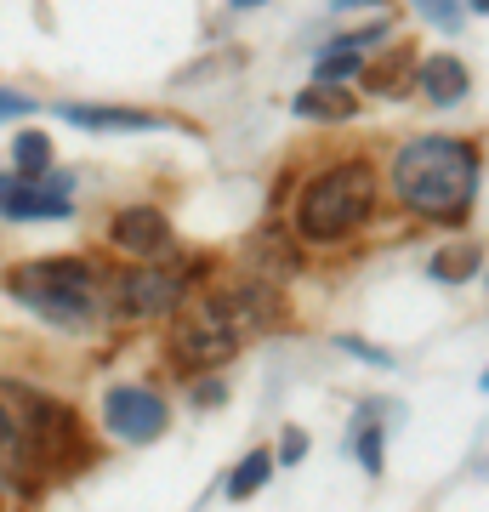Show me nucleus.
I'll use <instances>...</instances> for the list:
<instances>
[{
	"label": "nucleus",
	"instance_id": "nucleus-1",
	"mask_svg": "<svg viewBox=\"0 0 489 512\" xmlns=\"http://www.w3.org/2000/svg\"><path fill=\"white\" fill-rule=\"evenodd\" d=\"M86 461L80 421L69 404L46 399L23 382H0V490H40V478H63Z\"/></svg>",
	"mask_w": 489,
	"mask_h": 512
},
{
	"label": "nucleus",
	"instance_id": "nucleus-2",
	"mask_svg": "<svg viewBox=\"0 0 489 512\" xmlns=\"http://www.w3.org/2000/svg\"><path fill=\"white\" fill-rule=\"evenodd\" d=\"M273 319H279V302H273L268 285H228V291L182 296L171 348H177L182 365L211 370V365H228L239 348H251Z\"/></svg>",
	"mask_w": 489,
	"mask_h": 512
},
{
	"label": "nucleus",
	"instance_id": "nucleus-3",
	"mask_svg": "<svg viewBox=\"0 0 489 512\" xmlns=\"http://www.w3.org/2000/svg\"><path fill=\"white\" fill-rule=\"evenodd\" d=\"M393 194L416 217L461 222L478 200V143L461 137H410L393 154Z\"/></svg>",
	"mask_w": 489,
	"mask_h": 512
},
{
	"label": "nucleus",
	"instance_id": "nucleus-4",
	"mask_svg": "<svg viewBox=\"0 0 489 512\" xmlns=\"http://www.w3.org/2000/svg\"><path fill=\"white\" fill-rule=\"evenodd\" d=\"M6 291L23 308H35L46 325L86 330L103 313V274L80 262V256H46V262H23L6 274Z\"/></svg>",
	"mask_w": 489,
	"mask_h": 512
},
{
	"label": "nucleus",
	"instance_id": "nucleus-5",
	"mask_svg": "<svg viewBox=\"0 0 489 512\" xmlns=\"http://www.w3.org/2000/svg\"><path fill=\"white\" fill-rule=\"evenodd\" d=\"M370 205H376V171L364 160H342L302 188V200H296V234L308 239V245H336V239H347L370 217Z\"/></svg>",
	"mask_w": 489,
	"mask_h": 512
},
{
	"label": "nucleus",
	"instance_id": "nucleus-6",
	"mask_svg": "<svg viewBox=\"0 0 489 512\" xmlns=\"http://www.w3.org/2000/svg\"><path fill=\"white\" fill-rule=\"evenodd\" d=\"M103 285H109V308L120 319H154V313H171L188 296V274L160 268V262H137V268L103 279Z\"/></svg>",
	"mask_w": 489,
	"mask_h": 512
},
{
	"label": "nucleus",
	"instance_id": "nucleus-7",
	"mask_svg": "<svg viewBox=\"0 0 489 512\" xmlns=\"http://www.w3.org/2000/svg\"><path fill=\"white\" fill-rule=\"evenodd\" d=\"M69 188H74L69 171H46V177H0V217H12V222L74 217Z\"/></svg>",
	"mask_w": 489,
	"mask_h": 512
},
{
	"label": "nucleus",
	"instance_id": "nucleus-8",
	"mask_svg": "<svg viewBox=\"0 0 489 512\" xmlns=\"http://www.w3.org/2000/svg\"><path fill=\"white\" fill-rule=\"evenodd\" d=\"M103 421H109V433L120 444H154L165 433V410L160 393H148V387H109V399H103Z\"/></svg>",
	"mask_w": 489,
	"mask_h": 512
},
{
	"label": "nucleus",
	"instance_id": "nucleus-9",
	"mask_svg": "<svg viewBox=\"0 0 489 512\" xmlns=\"http://www.w3.org/2000/svg\"><path fill=\"white\" fill-rule=\"evenodd\" d=\"M109 239L131 256V262H160V256H171V245H177L165 211H154V205H126V211L114 217Z\"/></svg>",
	"mask_w": 489,
	"mask_h": 512
},
{
	"label": "nucleus",
	"instance_id": "nucleus-10",
	"mask_svg": "<svg viewBox=\"0 0 489 512\" xmlns=\"http://www.w3.org/2000/svg\"><path fill=\"white\" fill-rule=\"evenodd\" d=\"M416 86L427 92V103H438V109H450V103H461V97L472 92V74L461 57L438 52V57H421L416 63Z\"/></svg>",
	"mask_w": 489,
	"mask_h": 512
},
{
	"label": "nucleus",
	"instance_id": "nucleus-11",
	"mask_svg": "<svg viewBox=\"0 0 489 512\" xmlns=\"http://www.w3.org/2000/svg\"><path fill=\"white\" fill-rule=\"evenodd\" d=\"M63 120L80 131H160L165 120L148 109H97V103H63Z\"/></svg>",
	"mask_w": 489,
	"mask_h": 512
},
{
	"label": "nucleus",
	"instance_id": "nucleus-12",
	"mask_svg": "<svg viewBox=\"0 0 489 512\" xmlns=\"http://www.w3.org/2000/svg\"><path fill=\"white\" fill-rule=\"evenodd\" d=\"M290 109L302 114V120H353L359 114V103L342 92V86H325V80H313L308 92H296V103Z\"/></svg>",
	"mask_w": 489,
	"mask_h": 512
},
{
	"label": "nucleus",
	"instance_id": "nucleus-13",
	"mask_svg": "<svg viewBox=\"0 0 489 512\" xmlns=\"http://www.w3.org/2000/svg\"><path fill=\"white\" fill-rule=\"evenodd\" d=\"M359 74L376 97H404L416 86V52H393V57H381L376 69H359Z\"/></svg>",
	"mask_w": 489,
	"mask_h": 512
},
{
	"label": "nucleus",
	"instance_id": "nucleus-14",
	"mask_svg": "<svg viewBox=\"0 0 489 512\" xmlns=\"http://www.w3.org/2000/svg\"><path fill=\"white\" fill-rule=\"evenodd\" d=\"M478 268H484V251H478V245H444V251L427 262V274H433L438 285H467Z\"/></svg>",
	"mask_w": 489,
	"mask_h": 512
},
{
	"label": "nucleus",
	"instance_id": "nucleus-15",
	"mask_svg": "<svg viewBox=\"0 0 489 512\" xmlns=\"http://www.w3.org/2000/svg\"><path fill=\"white\" fill-rule=\"evenodd\" d=\"M364 69V57H359V46H325L319 52V63H313V80H325V86H342V80H353V74Z\"/></svg>",
	"mask_w": 489,
	"mask_h": 512
},
{
	"label": "nucleus",
	"instance_id": "nucleus-16",
	"mask_svg": "<svg viewBox=\"0 0 489 512\" xmlns=\"http://www.w3.org/2000/svg\"><path fill=\"white\" fill-rule=\"evenodd\" d=\"M12 160H18V177H46V171H52V143H46V131H18Z\"/></svg>",
	"mask_w": 489,
	"mask_h": 512
},
{
	"label": "nucleus",
	"instance_id": "nucleus-17",
	"mask_svg": "<svg viewBox=\"0 0 489 512\" xmlns=\"http://www.w3.org/2000/svg\"><path fill=\"white\" fill-rule=\"evenodd\" d=\"M268 473H273V456H268V450H251V456L239 461L234 473H228V495H234V501L256 495L262 484H268Z\"/></svg>",
	"mask_w": 489,
	"mask_h": 512
},
{
	"label": "nucleus",
	"instance_id": "nucleus-18",
	"mask_svg": "<svg viewBox=\"0 0 489 512\" xmlns=\"http://www.w3.org/2000/svg\"><path fill=\"white\" fill-rule=\"evenodd\" d=\"M353 450H359L364 473H381V461H387V444H381V427H370V410L359 416V439H353Z\"/></svg>",
	"mask_w": 489,
	"mask_h": 512
},
{
	"label": "nucleus",
	"instance_id": "nucleus-19",
	"mask_svg": "<svg viewBox=\"0 0 489 512\" xmlns=\"http://www.w3.org/2000/svg\"><path fill=\"white\" fill-rule=\"evenodd\" d=\"M421 18H433L438 29H461V0H410Z\"/></svg>",
	"mask_w": 489,
	"mask_h": 512
},
{
	"label": "nucleus",
	"instance_id": "nucleus-20",
	"mask_svg": "<svg viewBox=\"0 0 489 512\" xmlns=\"http://www.w3.org/2000/svg\"><path fill=\"white\" fill-rule=\"evenodd\" d=\"M336 348L353 353V359H364V365H376V370L393 365V353H387V348H370V342H359V336H336Z\"/></svg>",
	"mask_w": 489,
	"mask_h": 512
},
{
	"label": "nucleus",
	"instance_id": "nucleus-21",
	"mask_svg": "<svg viewBox=\"0 0 489 512\" xmlns=\"http://www.w3.org/2000/svg\"><path fill=\"white\" fill-rule=\"evenodd\" d=\"M23 114H35V97L29 92H6V86H0V126H6V120H23Z\"/></svg>",
	"mask_w": 489,
	"mask_h": 512
},
{
	"label": "nucleus",
	"instance_id": "nucleus-22",
	"mask_svg": "<svg viewBox=\"0 0 489 512\" xmlns=\"http://www.w3.org/2000/svg\"><path fill=\"white\" fill-rule=\"evenodd\" d=\"M302 456H308V433H302V427H285V439H279V461L296 467Z\"/></svg>",
	"mask_w": 489,
	"mask_h": 512
},
{
	"label": "nucleus",
	"instance_id": "nucleus-23",
	"mask_svg": "<svg viewBox=\"0 0 489 512\" xmlns=\"http://www.w3.org/2000/svg\"><path fill=\"white\" fill-rule=\"evenodd\" d=\"M336 12H347V6H387V0H330Z\"/></svg>",
	"mask_w": 489,
	"mask_h": 512
},
{
	"label": "nucleus",
	"instance_id": "nucleus-24",
	"mask_svg": "<svg viewBox=\"0 0 489 512\" xmlns=\"http://www.w3.org/2000/svg\"><path fill=\"white\" fill-rule=\"evenodd\" d=\"M239 12H251V6H268V0H234Z\"/></svg>",
	"mask_w": 489,
	"mask_h": 512
},
{
	"label": "nucleus",
	"instance_id": "nucleus-25",
	"mask_svg": "<svg viewBox=\"0 0 489 512\" xmlns=\"http://www.w3.org/2000/svg\"><path fill=\"white\" fill-rule=\"evenodd\" d=\"M467 6H472V12H489V0H467Z\"/></svg>",
	"mask_w": 489,
	"mask_h": 512
}]
</instances>
